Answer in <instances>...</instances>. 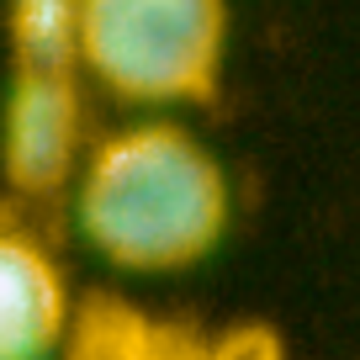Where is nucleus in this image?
I'll return each mask as SVG.
<instances>
[{
  "mask_svg": "<svg viewBox=\"0 0 360 360\" xmlns=\"http://www.w3.org/2000/svg\"><path fill=\"white\" fill-rule=\"evenodd\" d=\"M90 249L122 270H186L228 228V175L186 127L138 122L106 138L75 196Z\"/></svg>",
  "mask_w": 360,
  "mask_h": 360,
  "instance_id": "obj_1",
  "label": "nucleus"
},
{
  "mask_svg": "<svg viewBox=\"0 0 360 360\" xmlns=\"http://www.w3.org/2000/svg\"><path fill=\"white\" fill-rule=\"evenodd\" d=\"M223 0H85L79 64L127 101H196L223 64Z\"/></svg>",
  "mask_w": 360,
  "mask_h": 360,
  "instance_id": "obj_2",
  "label": "nucleus"
},
{
  "mask_svg": "<svg viewBox=\"0 0 360 360\" xmlns=\"http://www.w3.org/2000/svg\"><path fill=\"white\" fill-rule=\"evenodd\" d=\"M79 154V90L75 75L16 69L0 117V169L16 191L48 196L75 175Z\"/></svg>",
  "mask_w": 360,
  "mask_h": 360,
  "instance_id": "obj_3",
  "label": "nucleus"
},
{
  "mask_svg": "<svg viewBox=\"0 0 360 360\" xmlns=\"http://www.w3.org/2000/svg\"><path fill=\"white\" fill-rule=\"evenodd\" d=\"M69 339V286L43 244L0 228V360H48Z\"/></svg>",
  "mask_w": 360,
  "mask_h": 360,
  "instance_id": "obj_4",
  "label": "nucleus"
},
{
  "mask_svg": "<svg viewBox=\"0 0 360 360\" xmlns=\"http://www.w3.org/2000/svg\"><path fill=\"white\" fill-rule=\"evenodd\" d=\"M79 27H85V0H11L6 32H11L16 69L75 75L79 69Z\"/></svg>",
  "mask_w": 360,
  "mask_h": 360,
  "instance_id": "obj_5",
  "label": "nucleus"
},
{
  "mask_svg": "<svg viewBox=\"0 0 360 360\" xmlns=\"http://www.w3.org/2000/svg\"><path fill=\"white\" fill-rule=\"evenodd\" d=\"M207 360H286V349L265 323H238L207 345Z\"/></svg>",
  "mask_w": 360,
  "mask_h": 360,
  "instance_id": "obj_6",
  "label": "nucleus"
}]
</instances>
